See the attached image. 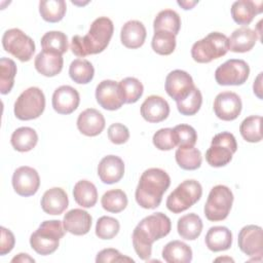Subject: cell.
I'll list each match as a JSON object with an SVG mask.
<instances>
[{"label":"cell","instance_id":"ab89813d","mask_svg":"<svg viewBox=\"0 0 263 263\" xmlns=\"http://www.w3.org/2000/svg\"><path fill=\"white\" fill-rule=\"evenodd\" d=\"M151 46L153 50L161 55H168L176 48V35L167 31H155Z\"/></svg>","mask_w":263,"mask_h":263},{"label":"cell","instance_id":"4dcf8cb0","mask_svg":"<svg viewBox=\"0 0 263 263\" xmlns=\"http://www.w3.org/2000/svg\"><path fill=\"white\" fill-rule=\"evenodd\" d=\"M73 196L80 206L91 208L97 203L98 191L91 182L87 180H80L74 185Z\"/></svg>","mask_w":263,"mask_h":263},{"label":"cell","instance_id":"83f0119b","mask_svg":"<svg viewBox=\"0 0 263 263\" xmlns=\"http://www.w3.org/2000/svg\"><path fill=\"white\" fill-rule=\"evenodd\" d=\"M162 258L167 263H189L192 260V250L181 240H173L163 247Z\"/></svg>","mask_w":263,"mask_h":263},{"label":"cell","instance_id":"d6986e66","mask_svg":"<svg viewBox=\"0 0 263 263\" xmlns=\"http://www.w3.org/2000/svg\"><path fill=\"white\" fill-rule=\"evenodd\" d=\"M98 175L100 180L105 184L119 182L124 175L123 160L116 155L103 157L98 165Z\"/></svg>","mask_w":263,"mask_h":263},{"label":"cell","instance_id":"ee69618b","mask_svg":"<svg viewBox=\"0 0 263 263\" xmlns=\"http://www.w3.org/2000/svg\"><path fill=\"white\" fill-rule=\"evenodd\" d=\"M176 146L193 147L197 141L196 130L188 124H179L173 128Z\"/></svg>","mask_w":263,"mask_h":263},{"label":"cell","instance_id":"c3c4849f","mask_svg":"<svg viewBox=\"0 0 263 263\" xmlns=\"http://www.w3.org/2000/svg\"><path fill=\"white\" fill-rule=\"evenodd\" d=\"M15 243V238L13 233L6 229L5 227H1V246H0V255L4 256L9 253Z\"/></svg>","mask_w":263,"mask_h":263},{"label":"cell","instance_id":"4fadbf2b","mask_svg":"<svg viewBox=\"0 0 263 263\" xmlns=\"http://www.w3.org/2000/svg\"><path fill=\"white\" fill-rule=\"evenodd\" d=\"M12 186L21 196L34 195L40 186V178L37 171L31 166H20L12 175Z\"/></svg>","mask_w":263,"mask_h":263},{"label":"cell","instance_id":"f546056e","mask_svg":"<svg viewBox=\"0 0 263 263\" xmlns=\"http://www.w3.org/2000/svg\"><path fill=\"white\" fill-rule=\"evenodd\" d=\"M10 142L16 151L28 152L36 146L38 142V135L32 127H18L12 133Z\"/></svg>","mask_w":263,"mask_h":263},{"label":"cell","instance_id":"d6a6232c","mask_svg":"<svg viewBox=\"0 0 263 263\" xmlns=\"http://www.w3.org/2000/svg\"><path fill=\"white\" fill-rule=\"evenodd\" d=\"M179 166L186 171H194L200 167L202 157L200 151L193 147H179L175 153Z\"/></svg>","mask_w":263,"mask_h":263},{"label":"cell","instance_id":"52a82bcc","mask_svg":"<svg viewBox=\"0 0 263 263\" xmlns=\"http://www.w3.org/2000/svg\"><path fill=\"white\" fill-rule=\"evenodd\" d=\"M236 150L237 143L234 136L229 132H222L213 138L205 152V159L211 166L221 167L231 161Z\"/></svg>","mask_w":263,"mask_h":263},{"label":"cell","instance_id":"9a60e30c","mask_svg":"<svg viewBox=\"0 0 263 263\" xmlns=\"http://www.w3.org/2000/svg\"><path fill=\"white\" fill-rule=\"evenodd\" d=\"M194 87L191 75L183 70H174L165 78V91L176 102L186 98Z\"/></svg>","mask_w":263,"mask_h":263},{"label":"cell","instance_id":"ba28073f","mask_svg":"<svg viewBox=\"0 0 263 263\" xmlns=\"http://www.w3.org/2000/svg\"><path fill=\"white\" fill-rule=\"evenodd\" d=\"M45 109V97L39 87H29L24 90L14 103V115L20 120L38 118Z\"/></svg>","mask_w":263,"mask_h":263},{"label":"cell","instance_id":"484cf974","mask_svg":"<svg viewBox=\"0 0 263 263\" xmlns=\"http://www.w3.org/2000/svg\"><path fill=\"white\" fill-rule=\"evenodd\" d=\"M258 39L257 32L249 27H241L234 30L228 38L229 50L233 52L250 51Z\"/></svg>","mask_w":263,"mask_h":263},{"label":"cell","instance_id":"603a6c76","mask_svg":"<svg viewBox=\"0 0 263 263\" xmlns=\"http://www.w3.org/2000/svg\"><path fill=\"white\" fill-rule=\"evenodd\" d=\"M68 195L60 187L48 189L41 198V208L48 215H61L68 208Z\"/></svg>","mask_w":263,"mask_h":263},{"label":"cell","instance_id":"5bb4252c","mask_svg":"<svg viewBox=\"0 0 263 263\" xmlns=\"http://www.w3.org/2000/svg\"><path fill=\"white\" fill-rule=\"evenodd\" d=\"M241 100L233 91L220 92L214 101V112L218 118L224 121L236 119L241 112Z\"/></svg>","mask_w":263,"mask_h":263},{"label":"cell","instance_id":"44dd1931","mask_svg":"<svg viewBox=\"0 0 263 263\" xmlns=\"http://www.w3.org/2000/svg\"><path fill=\"white\" fill-rule=\"evenodd\" d=\"M91 216L84 210L73 209L63 219L64 229L74 235H84L91 227Z\"/></svg>","mask_w":263,"mask_h":263},{"label":"cell","instance_id":"2e32d148","mask_svg":"<svg viewBox=\"0 0 263 263\" xmlns=\"http://www.w3.org/2000/svg\"><path fill=\"white\" fill-rule=\"evenodd\" d=\"M96 99L99 105L110 111L121 108L124 104L118 82L114 80H103L96 88Z\"/></svg>","mask_w":263,"mask_h":263},{"label":"cell","instance_id":"30bf717a","mask_svg":"<svg viewBox=\"0 0 263 263\" xmlns=\"http://www.w3.org/2000/svg\"><path fill=\"white\" fill-rule=\"evenodd\" d=\"M2 45L5 51L11 53L21 62L30 61L35 52L33 39L16 28L5 31L2 36Z\"/></svg>","mask_w":263,"mask_h":263},{"label":"cell","instance_id":"3957f363","mask_svg":"<svg viewBox=\"0 0 263 263\" xmlns=\"http://www.w3.org/2000/svg\"><path fill=\"white\" fill-rule=\"evenodd\" d=\"M170 185L171 178L165 171L157 167L146 170L140 177L135 193L138 204L143 209H156Z\"/></svg>","mask_w":263,"mask_h":263},{"label":"cell","instance_id":"7dc6e473","mask_svg":"<svg viewBox=\"0 0 263 263\" xmlns=\"http://www.w3.org/2000/svg\"><path fill=\"white\" fill-rule=\"evenodd\" d=\"M97 263H108V262H134L132 258L125 257L120 254L119 251L109 248L104 249L98 253L96 258Z\"/></svg>","mask_w":263,"mask_h":263},{"label":"cell","instance_id":"277c9868","mask_svg":"<svg viewBox=\"0 0 263 263\" xmlns=\"http://www.w3.org/2000/svg\"><path fill=\"white\" fill-rule=\"evenodd\" d=\"M63 223L59 220H47L31 234L30 245L39 255H50L59 248L60 239L65 235Z\"/></svg>","mask_w":263,"mask_h":263},{"label":"cell","instance_id":"7c38bea8","mask_svg":"<svg viewBox=\"0 0 263 263\" xmlns=\"http://www.w3.org/2000/svg\"><path fill=\"white\" fill-rule=\"evenodd\" d=\"M238 247L242 253L250 257L262 258L263 233L262 228L257 225H247L238 233Z\"/></svg>","mask_w":263,"mask_h":263},{"label":"cell","instance_id":"836d02e7","mask_svg":"<svg viewBox=\"0 0 263 263\" xmlns=\"http://www.w3.org/2000/svg\"><path fill=\"white\" fill-rule=\"evenodd\" d=\"M70 78L78 84L90 82L95 75V68L91 63L85 59L74 60L69 67Z\"/></svg>","mask_w":263,"mask_h":263},{"label":"cell","instance_id":"681fc988","mask_svg":"<svg viewBox=\"0 0 263 263\" xmlns=\"http://www.w3.org/2000/svg\"><path fill=\"white\" fill-rule=\"evenodd\" d=\"M253 89H254V93L259 99H262V73H259V75L255 79L253 84Z\"/></svg>","mask_w":263,"mask_h":263},{"label":"cell","instance_id":"f1b7e54d","mask_svg":"<svg viewBox=\"0 0 263 263\" xmlns=\"http://www.w3.org/2000/svg\"><path fill=\"white\" fill-rule=\"evenodd\" d=\"M202 221L200 217L194 213L182 216L178 220L177 229L179 235L187 240L196 239L202 231Z\"/></svg>","mask_w":263,"mask_h":263},{"label":"cell","instance_id":"8fae6325","mask_svg":"<svg viewBox=\"0 0 263 263\" xmlns=\"http://www.w3.org/2000/svg\"><path fill=\"white\" fill-rule=\"evenodd\" d=\"M250 75V67L243 60L230 59L215 71V79L220 85H241Z\"/></svg>","mask_w":263,"mask_h":263},{"label":"cell","instance_id":"8992f818","mask_svg":"<svg viewBox=\"0 0 263 263\" xmlns=\"http://www.w3.org/2000/svg\"><path fill=\"white\" fill-rule=\"evenodd\" d=\"M202 195V187L195 180H185L167 196L166 208L174 214L182 213L194 203Z\"/></svg>","mask_w":263,"mask_h":263},{"label":"cell","instance_id":"f907efd6","mask_svg":"<svg viewBox=\"0 0 263 263\" xmlns=\"http://www.w3.org/2000/svg\"><path fill=\"white\" fill-rule=\"evenodd\" d=\"M11 262H22V263H26V262H35V260L33 258H31L28 254H24V253H20L17 256H15L14 258L11 259Z\"/></svg>","mask_w":263,"mask_h":263},{"label":"cell","instance_id":"4316f807","mask_svg":"<svg viewBox=\"0 0 263 263\" xmlns=\"http://www.w3.org/2000/svg\"><path fill=\"white\" fill-rule=\"evenodd\" d=\"M204 240L212 252L226 251L232 245V233L225 226H214L209 229Z\"/></svg>","mask_w":263,"mask_h":263},{"label":"cell","instance_id":"d4e9b609","mask_svg":"<svg viewBox=\"0 0 263 263\" xmlns=\"http://www.w3.org/2000/svg\"><path fill=\"white\" fill-rule=\"evenodd\" d=\"M64 60L62 54L52 51H40L34 61L35 69L43 76L53 77L63 69Z\"/></svg>","mask_w":263,"mask_h":263},{"label":"cell","instance_id":"bcb514c9","mask_svg":"<svg viewBox=\"0 0 263 263\" xmlns=\"http://www.w3.org/2000/svg\"><path fill=\"white\" fill-rule=\"evenodd\" d=\"M108 138L115 145H121L129 139V130L122 123H113L108 128Z\"/></svg>","mask_w":263,"mask_h":263},{"label":"cell","instance_id":"f5cc1de1","mask_svg":"<svg viewBox=\"0 0 263 263\" xmlns=\"http://www.w3.org/2000/svg\"><path fill=\"white\" fill-rule=\"evenodd\" d=\"M215 261H231V262H233V259L225 257V258H217Z\"/></svg>","mask_w":263,"mask_h":263},{"label":"cell","instance_id":"7402d4cb","mask_svg":"<svg viewBox=\"0 0 263 263\" xmlns=\"http://www.w3.org/2000/svg\"><path fill=\"white\" fill-rule=\"evenodd\" d=\"M263 2L262 1H251V0H239L235 1L231 6V15L233 21L238 25H249L254 17L261 13Z\"/></svg>","mask_w":263,"mask_h":263},{"label":"cell","instance_id":"74e56055","mask_svg":"<svg viewBox=\"0 0 263 263\" xmlns=\"http://www.w3.org/2000/svg\"><path fill=\"white\" fill-rule=\"evenodd\" d=\"M101 203L107 212L120 213L127 205V196L121 189H112L103 194Z\"/></svg>","mask_w":263,"mask_h":263},{"label":"cell","instance_id":"9c48e42d","mask_svg":"<svg viewBox=\"0 0 263 263\" xmlns=\"http://www.w3.org/2000/svg\"><path fill=\"white\" fill-rule=\"evenodd\" d=\"M233 202L232 191L225 185L212 188L204 204V216L209 221L217 222L226 219Z\"/></svg>","mask_w":263,"mask_h":263},{"label":"cell","instance_id":"cb8c5ba5","mask_svg":"<svg viewBox=\"0 0 263 263\" xmlns=\"http://www.w3.org/2000/svg\"><path fill=\"white\" fill-rule=\"evenodd\" d=\"M147 32L146 28L140 21H128L126 22L120 32L121 43L127 48H139L141 47L146 39Z\"/></svg>","mask_w":263,"mask_h":263},{"label":"cell","instance_id":"e575fe53","mask_svg":"<svg viewBox=\"0 0 263 263\" xmlns=\"http://www.w3.org/2000/svg\"><path fill=\"white\" fill-rule=\"evenodd\" d=\"M67 5L64 0H43L39 2L41 17L48 23H58L63 20Z\"/></svg>","mask_w":263,"mask_h":263},{"label":"cell","instance_id":"816d5d0a","mask_svg":"<svg viewBox=\"0 0 263 263\" xmlns=\"http://www.w3.org/2000/svg\"><path fill=\"white\" fill-rule=\"evenodd\" d=\"M198 1H178V4L185 10L193 8L194 5H196Z\"/></svg>","mask_w":263,"mask_h":263},{"label":"cell","instance_id":"60d3db41","mask_svg":"<svg viewBox=\"0 0 263 263\" xmlns=\"http://www.w3.org/2000/svg\"><path fill=\"white\" fill-rule=\"evenodd\" d=\"M16 74V65L11 59L1 58L0 60V92L2 95L8 93L14 83Z\"/></svg>","mask_w":263,"mask_h":263},{"label":"cell","instance_id":"b9f144b4","mask_svg":"<svg viewBox=\"0 0 263 263\" xmlns=\"http://www.w3.org/2000/svg\"><path fill=\"white\" fill-rule=\"evenodd\" d=\"M176 103L178 111L182 115L191 116L199 111L202 104V96L200 90L197 87H194L186 98L177 101Z\"/></svg>","mask_w":263,"mask_h":263},{"label":"cell","instance_id":"ffe728a7","mask_svg":"<svg viewBox=\"0 0 263 263\" xmlns=\"http://www.w3.org/2000/svg\"><path fill=\"white\" fill-rule=\"evenodd\" d=\"M105 127V118L103 114L93 108L82 111L77 118V128L81 134L87 137L100 135Z\"/></svg>","mask_w":263,"mask_h":263},{"label":"cell","instance_id":"7a4b0ae2","mask_svg":"<svg viewBox=\"0 0 263 263\" xmlns=\"http://www.w3.org/2000/svg\"><path fill=\"white\" fill-rule=\"evenodd\" d=\"M114 31L112 21L107 16L96 18L85 36L75 35L71 41L72 52L80 58L102 52L108 46Z\"/></svg>","mask_w":263,"mask_h":263},{"label":"cell","instance_id":"1f68e13d","mask_svg":"<svg viewBox=\"0 0 263 263\" xmlns=\"http://www.w3.org/2000/svg\"><path fill=\"white\" fill-rule=\"evenodd\" d=\"M155 31H167L177 35L181 28L180 15L173 9H164L157 13L153 22Z\"/></svg>","mask_w":263,"mask_h":263},{"label":"cell","instance_id":"5b68a950","mask_svg":"<svg viewBox=\"0 0 263 263\" xmlns=\"http://www.w3.org/2000/svg\"><path fill=\"white\" fill-rule=\"evenodd\" d=\"M228 50L227 36L220 32H212L192 45L191 57L195 62L203 64L225 55Z\"/></svg>","mask_w":263,"mask_h":263},{"label":"cell","instance_id":"f35d334b","mask_svg":"<svg viewBox=\"0 0 263 263\" xmlns=\"http://www.w3.org/2000/svg\"><path fill=\"white\" fill-rule=\"evenodd\" d=\"M262 117L258 115H252L242 120L239 125V132L241 137L250 143H258L262 140L261 134Z\"/></svg>","mask_w":263,"mask_h":263},{"label":"cell","instance_id":"e0dca14e","mask_svg":"<svg viewBox=\"0 0 263 263\" xmlns=\"http://www.w3.org/2000/svg\"><path fill=\"white\" fill-rule=\"evenodd\" d=\"M80 102L79 92L70 85L58 87L52 95V108L59 114L68 115L74 112Z\"/></svg>","mask_w":263,"mask_h":263},{"label":"cell","instance_id":"6da1fadb","mask_svg":"<svg viewBox=\"0 0 263 263\" xmlns=\"http://www.w3.org/2000/svg\"><path fill=\"white\" fill-rule=\"evenodd\" d=\"M172 229L171 219L163 213H155L145 217L133 231V246L142 260H148L152 254L155 240L166 236Z\"/></svg>","mask_w":263,"mask_h":263},{"label":"cell","instance_id":"ac0fdd59","mask_svg":"<svg viewBox=\"0 0 263 263\" xmlns=\"http://www.w3.org/2000/svg\"><path fill=\"white\" fill-rule=\"evenodd\" d=\"M168 114L170 105L159 96H149L141 105V115L148 122H161L167 118Z\"/></svg>","mask_w":263,"mask_h":263},{"label":"cell","instance_id":"8d00e7d4","mask_svg":"<svg viewBox=\"0 0 263 263\" xmlns=\"http://www.w3.org/2000/svg\"><path fill=\"white\" fill-rule=\"evenodd\" d=\"M118 85L124 104L136 103L142 97L144 91L142 82L135 77H126L122 79Z\"/></svg>","mask_w":263,"mask_h":263},{"label":"cell","instance_id":"7bdbcfd3","mask_svg":"<svg viewBox=\"0 0 263 263\" xmlns=\"http://www.w3.org/2000/svg\"><path fill=\"white\" fill-rule=\"evenodd\" d=\"M120 229L117 219L109 216H102L96 225V235L101 239H111L115 237Z\"/></svg>","mask_w":263,"mask_h":263},{"label":"cell","instance_id":"f6af8a7d","mask_svg":"<svg viewBox=\"0 0 263 263\" xmlns=\"http://www.w3.org/2000/svg\"><path fill=\"white\" fill-rule=\"evenodd\" d=\"M153 144L154 146L162 151H168L175 148L176 143L173 135V128H160L153 136Z\"/></svg>","mask_w":263,"mask_h":263},{"label":"cell","instance_id":"d590c367","mask_svg":"<svg viewBox=\"0 0 263 263\" xmlns=\"http://www.w3.org/2000/svg\"><path fill=\"white\" fill-rule=\"evenodd\" d=\"M41 46L42 50L63 54L68 50V38L61 31H49L42 36Z\"/></svg>","mask_w":263,"mask_h":263}]
</instances>
